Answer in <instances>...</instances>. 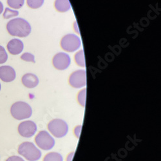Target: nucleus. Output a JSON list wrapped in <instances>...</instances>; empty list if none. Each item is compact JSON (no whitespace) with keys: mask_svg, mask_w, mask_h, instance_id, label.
<instances>
[{"mask_svg":"<svg viewBox=\"0 0 161 161\" xmlns=\"http://www.w3.org/2000/svg\"><path fill=\"white\" fill-rule=\"evenodd\" d=\"M86 88L81 90L79 92V94L77 96L79 103L83 107L85 106L86 103Z\"/></svg>","mask_w":161,"mask_h":161,"instance_id":"obj_19","label":"nucleus"},{"mask_svg":"<svg viewBox=\"0 0 161 161\" xmlns=\"http://www.w3.org/2000/svg\"><path fill=\"white\" fill-rule=\"evenodd\" d=\"M53 65L59 70H64L69 67L71 63L70 56L65 52H59L53 58Z\"/></svg>","mask_w":161,"mask_h":161,"instance_id":"obj_7","label":"nucleus"},{"mask_svg":"<svg viewBox=\"0 0 161 161\" xmlns=\"http://www.w3.org/2000/svg\"><path fill=\"white\" fill-rule=\"evenodd\" d=\"M74 31L76 33H77L78 34H79V29H78V26H77V21H75L74 23Z\"/></svg>","mask_w":161,"mask_h":161,"instance_id":"obj_24","label":"nucleus"},{"mask_svg":"<svg viewBox=\"0 0 161 161\" xmlns=\"http://www.w3.org/2000/svg\"><path fill=\"white\" fill-rule=\"evenodd\" d=\"M37 131V126L32 120H26L18 126V132L23 137L29 138L32 137Z\"/></svg>","mask_w":161,"mask_h":161,"instance_id":"obj_9","label":"nucleus"},{"mask_svg":"<svg viewBox=\"0 0 161 161\" xmlns=\"http://www.w3.org/2000/svg\"><path fill=\"white\" fill-rule=\"evenodd\" d=\"M21 59L25 61L26 62H32L33 63H35V57L31 53L29 52H25L21 55Z\"/></svg>","mask_w":161,"mask_h":161,"instance_id":"obj_20","label":"nucleus"},{"mask_svg":"<svg viewBox=\"0 0 161 161\" xmlns=\"http://www.w3.org/2000/svg\"><path fill=\"white\" fill-rule=\"evenodd\" d=\"M81 128H82L81 125H79L75 128V135L77 136V138H79V136L80 133V131H81Z\"/></svg>","mask_w":161,"mask_h":161,"instance_id":"obj_23","label":"nucleus"},{"mask_svg":"<svg viewBox=\"0 0 161 161\" xmlns=\"http://www.w3.org/2000/svg\"><path fill=\"white\" fill-rule=\"evenodd\" d=\"M43 161H63V158L59 153L51 152L44 157Z\"/></svg>","mask_w":161,"mask_h":161,"instance_id":"obj_15","label":"nucleus"},{"mask_svg":"<svg viewBox=\"0 0 161 161\" xmlns=\"http://www.w3.org/2000/svg\"><path fill=\"white\" fill-rule=\"evenodd\" d=\"M74 152H72L69 154V155L68 156V157H67V161H72V158H73V157H74Z\"/></svg>","mask_w":161,"mask_h":161,"instance_id":"obj_25","label":"nucleus"},{"mask_svg":"<svg viewBox=\"0 0 161 161\" xmlns=\"http://www.w3.org/2000/svg\"><path fill=\"white\" fill-rule=\"evenodd\" d=\"M8 32L12 36L25 37L31 32L30 23L23 18H16L10 20L7 25Z\"/></svg>","mask_w":161,"mask_h":161,"instance_id":"obj_1","label":"nucleus"},{"mask_svg":"<svg viewBox=\"0 0 161 161\" xmlns=\"http://www.w3.org/2000/svg\"><path fill=\"white\" fill-rule=\"evenodd\" d=\"M8 59V55L5 48L0 46V64L5 63Z\"/></svg>","mask_w":161,"mask_h":161,"instance_id":"obj_21","label":"nucleus"},{"mask_svg":"<svg viewBox=\"0 0 161 161\" xmlns=\"http://www.w3.org/2000/svg\"><path fill=\"white\" fill-rule=\"evenodd\" d=\"M54 7L58 12L62 13L68 12L71 8L69 0H56Z\"/></svg>","mask_w":161,"mask_h":161,"instance_id":"obj_13","label":"nucleus"},{"mask_svg":"<svg viewBox=\"0 0 161 161\" xmlns=\"http://www.w3.org/2000/svg\"><path fill=\"white\" fill-rule=\"evenodd\" d=\"M0 90H1V84H0Z\"/></svg>","mask_w":161,"mask_h":161,"instance_id":"obj_27","label":"nucleus"},{"mask_svg":"<svg viewBox=\"0 0 161 161\" xmlns=\"http://www.w3.org/2000/svg\"><path fill=\"white\" fill-rule=\"evenodd\" d=\"M6 161H25L21 157L18 156H11L8 158Z\"/></svg>","mask_w":161,"mask_h":161,"instance_id":"obj_22","label":"nucleus"},{"mask_svg":"<svg viewBox=\"0 0 161 161\" xmlns=\"http://www.w3.org/2000/svg\"><path fill=\"white\" fill-rule=\"evenodd\" d=\"M81 46V40L76 34H69L64 36L61 40L62 49L68 52H74Z\"/></svg>","mask_w":161,"mask_h":161,"instance_id":"obj_4","label":"nucleus"},{"mask_svg":"<svg viewBox=\"0 0 161 161\" xmlns=\"http://www.w3.org/2000/svg\"><path fill=\"white\" fill-rule=\"evenodd\" d=\"M12 116L17 120L29 119L32 114L31 106L26 103L18 101L13 104L10 108Z\"/></svg>","mask_w":161,"mask_h":161,"instance_id":"obj_3","label":"nucleus"},{"mask_svg":"<svg viewBox=\"0 0 161 161\" xmlns=\"http://www.w3.org/2000/svg\"><path fill=\"white\" fill-rule=\"evenodd\" d=\"M16 72L10 66H3L0 67V79L3 82H12L16 79Z\"/></svg>","mask_w":161,"mask_h":161,"instance_id":"obj_10","label":"nucleus"},{"mask_svg":"<svg viewBox=\"0 0 161 161\" xmlns=\"http://www.w3.org/2000/svg\"><path fill=\"white\" fill-rule=\"evenodd\" d=\"M18 15H19V12L18 10H11L9 8H6L3 14V18L5 19H7L13 17L18 16Z\"/></svg>","mask_w":161,"mask_h":161,"instance_id":"obj_18","label":"nucleus"},{"mask_svg":"<svg viewBox=\"0 0 161 161\" xmlns=\"http://www.w3.org/2000/svg\"><path fill=\"white\" fill-rule=\"evenodd\" d=\"M75 61L76 64L80 67H85V55L83 50H79L75 54Z\"/></svg>","mask_w":161,"mask_h":161,"instance_id":"obj_14","label":"nucleus"},{"mask_svg":"<svg viewBox=\"0 0 161 161\" xmlns=\"http://www.w3.org/2000/svg\"><path fill=\"white\" fill-rule=\"evenodd\" d=\"M25 3V0H7V3L12 8L19 9Z\"/></svg>","mask_w":161,"mask_h":161,"instance_id":"obj_17","label":"nucleus"},{"mask_svg":"<svg viewBox=\"0 0 161 161\" xmlns=\"http://www.w3.org/2000/svg\"><path fill=\"white\" fill-rule=\"evenodd\" d=\"M45 0H26L28 6L32 9H37L42 7Z\"/></svg>","mask_w":161,"mask_h":161,"instance_id":"obj_16","label":"nucleus"},{"mask_svg":"<svg viewBox=\"0 0 161 161\" xmlns=\"http://www.w3.org/2000/svg\"><path fill=\"white\" fill-rule=\"evenodd\" d=\"M70 85L75 88H81L86 85V75L85 70H78L74 72L69 78Z\"/></svg>","mask_w":161,"mask_h":161,"instance_id":"obj_8","label":"nucleus"},{"mask_svg":"<svg viewBox=\"0 0 161 161\" xmlns=\"http://www.w3.org/2000/svg\"><path fill=\"white\" fill-rule=\"evenodd\" d=\"M48 129L52 135L57 137H64L69 131V126L62 119H53L48 123Z\"/></svg>","mask_w":161,"mask_h":161,"instance_id":"obj_5","label":"nucleus"},{"mask_svg":"<svg viewBox=\"0 0 161 161\" xmlns=\"http://www.w3.org/2000/svg\"><path fill=\"white\" fill-rule=\"evenodd\" d=\"M3 10V5L2 3L0 2V14H2Z\"/></svg>","mask_w":161,"mask_h":161,"instance_id":"obj_26","label":"nucleus"},{"mask_svg":"<svg viewBox=\"0 0 161 161\" xmlns=\"http://www.w3.org/2000/svg\"><path fill=\"white\" fill-rule=\"evenodd\" d=\"M23 85L28 88H34L36 87L39 84L38 77L33 74L28 73L25 74L22 77Z\"/></svg>","mask_w":161,"mask_h":161,"instance_id":"obj_12","label":"nucleus"},{"mask_svg":"<svg viewBox=\"0 0 161 161\" xmlns=\"http://www.w3.org/2000/svg\"><path fill=\"white\" fill-rule=\"evenodd\" d=\"M37 146L43 150H50L55 145V140L47 131H41L35 138Z\"/></svg>","mask_w":161,"mask_h":161,"instance_id":"obj_6","label":"nucleus"},{"mask_svg":"<svg viewBox=\"0 0 161 161\" xmlns=\"http://www.w3.org/2000/svg\"><path fill=\"white\" fill-rule=\"evenodd\" d=\"M18 153L29 161H37L42 157V152L31 142H25L18 147Z\"/></svg>","mask_w":161,"mask_h":161,"instance_id":"obj_2","label":"nucleus"},{"mask_svg":"<svg viewBox=\"0 0 161 161\" xmlns=\"http://www.w3.org/2000/svg\"><path fill=\"white\" fill-rule=\"evenodd\" d=\"M24 45L22 41L18 39H13L8 43L7 49L12 55H18L22 52Z\"/></svg>","mask_w":161,"mask_h":161,"instance_id":"obj_11","label":"nucleus"}]
</instances>
